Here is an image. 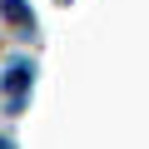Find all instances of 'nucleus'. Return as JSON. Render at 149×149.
<instances>
[{
	"label": "nucleus",
	"mask_w": 149,
	"mask_h": 149,
	"mask_svg": "<svg viewBox=\"0 0 149 149\" xmlns=\"http://www.w3.org/2000/svg\"><path fill=\"white\" fill-rule=\"evenodd\" d=\"M0 149H15V144H10V139H5V134H0Z\"/></svg>",
	"instance_id": "obj_3"
},
{
	"label": "nucleus",
	"mask_w": 149,
	"mask_h": 149,
	"mask_svg": "<svg viewBox=\"0 0 149 149\" xmlns=\"http://www.w3.org/2000/svg\"><path fill=\"white\" fill-rule=\"evenodd\" d=\"M30 80H35V65H30V60H10V70H5V100H10V109L25 104Z\"/></svg>",
	"instance_id": "obj_1"
},
{
	"label": "nucleus",
	"mask_w": 149,
	"mask_h": 149,
	"mask_svg": "<svg viewBox=\"0 0 149 149\" xmlns=\"http://www.w3.org/2000/svg\"><path fill=\"white\" fill-rule=\"evenodd\" d=\"M0 15H5L20 35H30V30H35V15H30V5H25V0H0Z\"/></svg>",
	"instance_id": "obj_2"
}]
</instances>
